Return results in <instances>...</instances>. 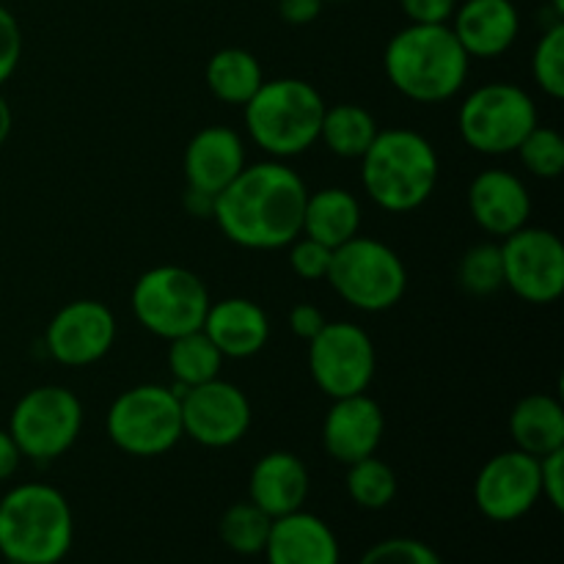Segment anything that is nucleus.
I'll return each instance as SVG.
<instances>
[{
  "label": "nucleus",
  "mask_w": 564,
  "mask_h": 564,
  "mask_svg": "<svg viewBox=\"0 0 564 564\" xmlns=\"http://www.w3.org/2000/svg\"><path fill=\"white\" fill-rule=\"evenodd\" d=\"M308 187L284 160L251 163L215 196L213 220L248 251H279L301 237Z\"/></svg>",
  "instance_id": "obj_1"
},
{
  "label": "nucleus",
  "mask_w": 564,
  "mask_h": 564,
  "mask_svg": "<svg viewBox=\"0 0 564 564\" xmlns=\"http://www.w3.org/2000/svg\"><path fill=\"white\" fill-rule=\"evenodd\" d=\"M383 69L402 97L419 105H435L463 91L471 58L449 25L411 22L386 44Z\"/></svg>",
  "instance_id": "obj_2"
},
{
  "label": "nucleus",
  "mask_w": 564,
  "mask_h": 564,
  "mask_svg": "<svg viewBox=\"0 0 564 564\" xmlns=\"http://www.w3.org/2000/svg\"><path fill=\"white\" fill-rule=\"evenodd\" d=\"M441 160L433 141L408 127L380 130L361 158V185L386 213H413L433 198Z\"/></svg>",
  "instance_id": "obj_3"
},
{
  "label": "nucleus",
  "mask_w": 564,
  "mask_h": 564,
  "mask_svg": "<svg viewBox=\"0 0 564 564\" xmlns=\"http://www.w3.org/2000/svg\"><path fill=\"white\" fill-rule=\"evenodd\" d=\"M75 543V516L58 488L25 482L0 499V556L9 564H61Z\"/></svg>",
  "instance_id": "obj_4"
},
{
  "label": "nucleus",
  "mask_w": 564,
  "mask_h": 564,
  "mask_svg": "<svg viewBox=\"0 0 564 564\" xmlns=\"http://www.w3.org/2000/svg\"><path fill=\"white\" fill-rule=\"evenodd\" d=\"M325 99L301 77H273L242 105L246 132L270 160H290L319 141Z\"/></svg>",
  "instance_id": "obj_5"
},
{
  "label": "nucleus",
  "mask_w": 564,
  "mask_h": 564,
  "mask_svg": "<svg viewBox=\"0 0 564 564\" xmlns=\"http://www.w3.org/2000/svg\"><path fill=\"white\" fill-rule=\"evenodd\" d=\"M347 306L367 314L394 308L408 292V268L400 253L383 240L358 235L334 248L325 275Z\"/></svg>",
  "instance_id": "obj_6"
},
{
  "label": "nucleus",
  "mask_w": 564,
  "mask_h": 564,
  "mask_svg": "<svg viewBox=\"0 0 564 564\" xmlns=\"http://www.w3.org/2000/svg\"><path fill=\"white\" fill-rule=\"evenodd\" d=\"M538 124V105L532 94L510 80L482 83L457 110L463 143L485 158L512 154Z\"/></svg>",
  "instance_id": "obj_7"
},
{
  "label": "nucleus",
  "mask_w": 564,
  "mask_h": 564,
  "mask_svg": "<svg viewBox=\"0 0 564 564\" xmlns=\"http://www.w3.org/2000/svg\"><path fill=\"white\" fill-rule=\"evenodd\" d=\"M108 438L130 457H160L182 438L180 397L163 383H141L121 391L105 419Z\"/></svg>",
  "instance_id": "obj_8"
},
{
  "label": "nucleus",
  "mask_w": 564,
  "mask_h": 564,
  "mask_svg": "<svg viewBox=\"0 0 564 564\" xmlns=\"http://www.w3.org/2000/svg\"><path fill=\"white\" fill-rule=\"evenodd\" d=\"M213 303L207 284L193 270L180 264H158L138 275L132 284L130 306L138 323L158 339L202 330L207 308Z\"/></svg>",
  "instance_id": "obj_9"
},
{
  "label": "nucleus",
  "mask_w": 564,
  "mask_h": 564,
  "mask_svg": "<svg viewBox=\"0 0 564 564\" xmlns=\"http://www.w3.org/2000/svg\"><path fill=\"white\" fill-rule=\"evenodd\" d=\"M6 430L22 457L53 463L80 438L83 402L66 386H36L17 400Z\"/></svg>",
  "instance_id": "obj_10"
},
{
  "label": "nucleus",
  "mask_w": 564,
  "mask_h": 564,
  "mask_svg": "<svg viewBox=\"0 0 564 564\" xmlns=\"http://www.w3.org/2000/svg\"><path fill=\"white\" fill-rule=\"evenodd\" d=\"M308 372L330 400L364 394L378 372L372 336L356 323H325L308 341Z\"/></svg>",
  "instance_id": "obj_11"
},
{
  "label": "nucleus",
  "mask_w": 564,
  "mask_h": 564,
  "mask_svg": "<svg viewBox=\"0 0 564 564\" xmlns=\"http://www.w3.org/2000/svg\"><path fill=\"white\" fill-rule=\"evenodd\" d=\"M505 286L532 306H551L564 292V246L551 229L523 226L501 240Z\"/></svg>",
  "instance_id": "obj_12"
},
{
  "label": "nucleus",
  "mask_w": 564,
  "mask_h": 564,
  "mask_svg": "<svg viewBox=\"0 0 564 564\" xmlns=\"http://www.w3.org/2000/svg\"><path fill=\"white\" fill-rule=\"evenodd\" d=\"M180 405L185 435L207 449H229L251 430V400L240 386L224 378L187 389Z\"/></svg>",
  "instance_id": "obj_13"
},
{
  "label": "nucleus",
  "mask_w": 564,
  "mask_h": 564,
  "mask_svg": "<svg viewBox=\"0 0 564 564\" xmlns=\"http://www.w3.org/2000/svg\"><path fill=\"white\" fill-rule=\"evenodd\" d=\"M540 499V460L521 449L494 455L474 479L477 510L494 523L521 521L538 507Z\"/></svg>",
  "instance_id": "obj_14"
},
{
  "label": "nucleus",
  "mask_w": 564,
  "mask_h": 564,
  "mask_svg": "<svg viewBox=\"0 0 564 564\" xmlns=\"http://www.w3.org/2000/svg\"><path fill=\"white\" fill-rule=\"evenodd\" d=\"M116 345V317L102 301H72L53 314L44 330V350L61 367L83 369L102 361Z\"/></svg>",
  "instance_id": "obj_15"
},
{
  "label": "nucleus",
  "mask_w": 564,
  "mask_h": 564,
  "mask_svg": "<svg viewBox=\"0 0 564 564\" xmlns=\"http://www.w3.org/2000/svg\"><path fill=\"white\" fill-rule=\"evenodd\" d=\"M468 213L471 220L490 237H510L529 226L532 196L527 182L507 169H485L468 185Z\"/></svg>",
  "instance_id": "obj_16"
},
{
  "label": "nucleus",
  "mask_w": 564,
  "mask_h": 564,
  "mask_svg": "<svg viewBox=\"0 0 564 564\" xmlns=\"http://www.w3.org/2000/svg\"><path fill=\"white\" fill-rule=\"evenodd\" d=\"M386 416L378 400L364 391V394L341 397L334 400L323 419V449L330 460L350 466L375 455L383 441Z\"/></svg>",
  "instance_id": "obj_17"
},
{
  "label": "nucleus",
  "mask_w": 564,
  "mask_h": 564,
  "mask_svg": "<svg viewBox=\"0 0 564 564\" xmlns=\"http://www.w3.org/2000/svg\"><path fill=\"white\" fill-rule=\"evenodd\" d=\"M246 165V141L240 132L226 124L202 127L187 141L185 158H182L187 187L213 198L226 185H231Z\"/></svg>",
  "instance_id": "obj_18"
},
{
  "label": "nucleus",
  "mask_w": 564,
  "mask_h": 564,
  "mask_svg": "<svg viewBox=\"0 0 564 564\" xmlns=\"http://www.w3.org/2000/svg\"><path fill=\"white\" fill-rule=\"evenodd\" d=\"M449 28L468 58H499L521 33V14L512 0H463Z\"/></svg>",
  "instance_id": "obj_19"
},
{
  "label": "nucleus",
  "mask_w": 564,
  "mask_h": 564,
  "mask_svg": "<svg viewBox=\"0 0 564 564\" xmlns=\"http://www.w3.org/2000/svg\"><path fill=\"white\" fill-rule=\"evenodd\" d=\"M262 554L268 564H341L334 529L306 510L275 518Z\"/></svg>",
  "instance_id": "obj_20"
},
{
  "label": "nucleus",
  "mask_w": 564,
  "mask_h": 564,
  "mask_svg": "<svg viewBox=\"0 0 564 564\" xmlns=\"http://www.w3.org/2000/svg\"><path fill=\"white\" fill-rule=\"evenodd\" d=\"M308 488H312V479L301 457L284 449L268 452L253 463L251 477H248V501H253L275 521V518L303 510Z\"/></svg>",
  "instance_id": "obj_21"
},
{
  "label": "nucleus",
  "mask_w": 564,
  "mask_h": 564,
  "mask_svg": "<svg viewBox=\"0 0 564 564\" xmlns=\"http://www.w3.org/2000/svg\"><path fill=\"white\" fill-rule=\"evenodd\" d=\"M224 358H253L264 350L270 339V319L259 303L248 297H224L209 303L202 325Z\"/></svg>",
  "instance_id": "obj_22"
},
{
  "label": "nucleus",
  "mask_w": 564,
  "mask_h": 564,
  "mask_svg": "<svg viewBox=\"0 0 564 564\" xmlns=\"http://www.w3.org/2000/svg\"><path fill=\"white\" fill-rule=\"evenodd\" d=\"M361 202L345 187H319L308 193L301 235L323 242L330 251L361 235Z\"/></svg>",
  "instance_id": "obj_23"
},
{
  "label": "nucleus",
  "mask_w": 564,
  "mask_h": 564,
  "mask_svg": "<svg viewBox=\"0 0 564 564\" xmlns=\"http://www.w3.org/2000/svg\"><path fill=\"white\" fill-rule=\"evenodd\" d=\"M510 438L516 449L545 457L564 449V408L551 394H529L510 413Z\"/></svg>",
  "instance_id": "obj_24"
},
{
  "label": "nucleus",
  "mask_w": 564,
  "mask_h": 564,
  "mask_svg": "<svg viewBox=\"0 0 564 564\" xmlns=\"http://www.w3.org/2000/svg\"><path fill=\"white\" fill-rule=\"evenodd\" d=\"M209 94L224 105H246L264 83L262 64L242 47H224L207 61L204 69Z\"/></svg>",
  "instance_id": "obj_25"
},
{
  "label": "nucleus",
  "mask_w": 564,
  "mask_h": 564,
  "mask_svg": "<svg viewBox=\"0 0 564 564\" xmlns=\"http://www.w3.org/2000/svg\"><path fill=\"white\" fill-rule=\"evenodd\" d=\"M380 127L375 116L358 102L328 105L319 127V141L330 154L341 160H361L372 141L378 138Z\"/></svg>",
  "instance_id": "obj_26"
},
{
  "label": "nucleus",
  "mask_w": 564,
  "mask_h": 564,
  "mask_svg": "<svg viewBox=\"0 0 564 564\" xmlns=\"http://www.w3.org/2000/svg\"><path fill=\"white\" fill-rule=\"evenodd\" d=\"M224 361L226 358L220 356V350L204 330H193V334L176 336L169 341V369L174 375V383L185 386V389L220 378Z\"/></svg>",
  "instance_id": "obj_27"
},
{
  "label": "nucleus",
  "mask_w": 564,
  "mask_h": 564,
  "mask_svg": "<svg viewBox=\"0 0 564 564\" xmlns=\"http://www.w3.org/2000/svg\"><path fill=\"white\" fill-rule=\"evenodd\" d=\"M270 527H273V518L259 510L253 501H237L220 516L218 532L229 551L240 556H257L268 545Z\"/></svg>",
  "instance_id": "obj_28"
},
{
  "label": "nucleus",
  "mask_w": 564,
  "mask_h": 564,
  "mask_svg": "<svg viewBox=\"0 0 564 564\" xmlns=\"http://www.w3.org/2000/svg\"><path fill=\"white\" fill-rule=\"evenodd\" d=\"M347 494L361 510H386L397 499V474L380 457L369 455L347 466Z\"/></svg>",
  "instance_id": "obj_29"
},
{
  "label": "nucleus",
  "mask_w": 564,
  "mask_h": 564,
  "mask_svg": "<svg viewBox=\"0 0 564 564\" xmlns=\"http://www.w3.org/2000/svg\"><path fill=\"white\" fill-rule=\"evenodd\" d=\"M457 281L474 297H488L505 286L499 242H477L463 253L457 264Z\"/></svg>",
  "instance_id": "obj_30"
},
{
  "label": "nucleus",
  "mask_w": 564,
  "mask_h": 564,
  "mask_svg": "<svg viewBox=\"0 0 564 564\" xmlns=\"http://www.w3.org/2000/svg\"><path fill=\"white\" fill-rule=\"evenodd\" d=\"M532 77L551 99L564 97V22H551L532 53Z\"/></svg>",
  "instance_id": "obj_31"
},
{
  "label": "nucleus",
  "mask_w": 564,
  "mask_h": 564,
  "mask_svg": "<svg viewBox=\"0 0 564 564\" xmlns=\"http://www.w3.org/2000/svg\"><path fill=\"white\" fill-rule=\"evenodd\" d=\"M521 154L523 169L538 180H560L564 171V138L554 127L538 124L521 147L516 149Z\"/></svg>",
  "instance_id": "obj_32"
},
{
  "label": "nucleus",
  "mask_w": 564,
  "mask_h": 564,
  "mask_svg": "<svg viewBox=\"0 0 564 564\" xmlns=\"http://www.w3.org/2000/svg\"><path fill=\"white\" fill-rule=\"evenodd\" d=\"M358 564H444L433 545L413 538H389L375 543Z\"/></svg>",
  "instance_id": "obj_33"
},
{
  "label": "nucleus",
  "mask_w": 564,
  "mask_h": 564,
  "mask_svg": "<svg viewBox=\"0 0 564 564\" xmlns=\"http://www.w3.org/2000/svg\"><path fill=\"white\" fill-rule=\"evenodd\" d=\"M286 248H290V268L297 279L325 281V275H328V268H330V253H334L328 246L301 235Z\"/></svg>",
  "instance_id": "obj_34"
},
{
  "label": "nucleus",
  "mask_w": 564,
  "mask_h": 564,
  "mask_svg": "<svg viewBox=\"0 0 564 564\" xmlns=\"http://www.w3.org/2000/svg\"><path fill=\"white\" fill-rule=\"evenodd\" d=\"M22 58V28L6 6H0V86L17 72Z\"/></svg>",
  "instance_id": "obj_35"
},
{
  "label": "nucleus",
  "mask_w": 564,
  "mask_h": 564,
  "mask_svg": "<svg viewBox=\"0 0 564 564\" xmlns=\"http://www.w3.org/2000/svg\"><path fill=\"white\" fill-rule=\"evenodd\" d=\"M540 488L543 499L554 507L556 512L564 510V449L551 452L540 457Z\"/></svg>",
  "instance_id": "obj_36"
},
{
  "label": "nucleus",
  "mask_w": 564,
  "mask_h": 564,
  "mask_svg": "<svg viewBox=\"0 0 564 564\" xmlns=\"http://www.w3.org/2000/svg\"><path fill=\"white\" fill-rule=\"evenodd\" d=\"M460 0H400L402 14L419 25H449Z\"/></svg>",
  "instance_id": "obj_37"
},
{
  "label": "nucleus",
  "mask_w": 564,
  "mask_h": 564,
  "mask_svg": "<svg viewBox=\"0 0 564 564\" xmlns=\"http://www.w3.org/2000/svg\"><path fill=\"white\" fill-rule=\"evenodd\" d=\"M328 323L323 314V308L314 306V303H297L290 312V330L297 336V339L312 341L314 336L323 330V325Z\"/></svg>",
  "instance_id": "obj_38"
},
{
  "label": "nucleus",
  "mask_w": 564,
  "mask_h": 564,
  "mask_svg": "<svg viewBox=\"0 0 564 564\" xmlns=\"http://www.w3.org/2000/svg\"><path fill=\"white\" fill-rule=\"evenodd\" d=\"M323 0H279V14L286 25H312L323 14Z\"/></svg>",
  "instance_id": "obj_39"
},
{
  "label": "nucleus",
  "mask_w": 564,
  "mask_h": 564,
  "mask_svg": "<svg viewBox=\"0 0 564 564\" xmlns=\"http://www.w3.org/2000/svg\"><path fill=\"white\" fill-rule=\"evenodd\" d=\"M20 449H17L14 438L9 435V430L0 427V482H6V479H11L17 474V468H20Z\"/></svg>",
  "instance_id": "obj_40"
},
{
  "label": "nucleus",
  "mask_w": 564,
  "mask_h": 564,
  "mask_svg": "<svg viewBox=\"0 0 564 564\" xmlns=\"http://www.w3.org/2000/svg\"><path fill=\"white\" fill-rule=\"evenodd\" d=\"M213 204L215 198L207 196V193H198L193 187L185 191V209L191 215H196V218H213Z\"/></svg>",
  "instance_id": "obj_41"
},
{
  "label": "nucleus",
  "mask_w": 564,
  "mask_h": 564,
  "mask_svg": "<svg viewBox=\"0 0 564 564\" xmlns=\"http://www.w3.org/2000/svg\"><path fill=\"white\" fill-rule=\"evenodd\" d=\"M11 130H14V113H11V105L6 102V97L0 94V147L9 141Z\"/></svg>",
  "instance_id": "obj_42"
},
{
  "label": "nucleus",
  "mask_w": 564,
  "mask_h": 564,
  "mask_svg": "<svg viewBox=\"0 0 564 564\" xmlns=\"http://www.w3.org/2000/svg\"><path fill=\"white\" fill-rule=\"evenodd\" d=\"M551 11H554L556 17H564V0H551Z\"/></svg>",
  "instance_id": "obj_43"
},
{
  "label": "nucleus",
  "mask_w": 564,
  "mask_h": 564,
  "mask_svg": "<svg viewBox=\"0 0 564 564\" xmlns=\"http://www.w3.org/2000/svg\"><path fill=\"white\" fill-rule=\"evenodd\" d=\"M323 3H352V0H323Z\"/></svg>",
  "instance_id": "obj_44"
}]
</instances>
